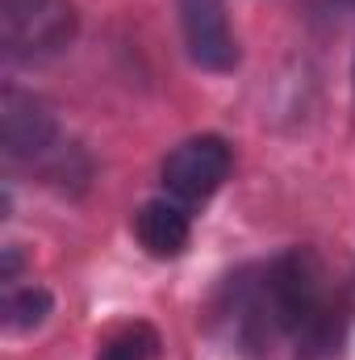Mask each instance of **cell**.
Listing matches in <instances>:
<instances>
[{"instance_id": "cell-6", "label": "cell", "mask_w": 355, "mask_h": 360, "mask_svg": "<svg viewBox=\"0 0 355 360\" xmlns=\"http://www.w3.org/2000/svg\"><path fill=\"white\" fill-rule=\"evenodd\" d=\"M184 51L201 72H234L239 68V38L226 13V0H176Z\"/></svg>"}, {"instance_id": "cell-8", "label": "cell", "mask_w": 355, "mask_h": 360, "mask_svg": "<svg viewBox=\"0 0 355 360\" xmlns=\"http://www.w3.org/2000/svg\"><path fill=\"white\" fill-rule=\"evenodd\" d=\"M159 348H163V340L151 323H126L100 340L96 360H155Z\"/></svg>"}, {"instance_id": "cell-4", "label": "cell", "mask_w": 355, "mask_h": 360, "mask_svg": "<svg viewBox=\"0 0 355 360\" xmlns=\"http://www.w3.org/2000/svg\"><path fill=\"white\" fill-rule=\"evenodd\" d=\"M234 168V151L222 134H192L163 160V193L176 197L180 205H205Z\"/></svg>"}, {"instance_id": "cell-3", "label": "cell", "mask_w": 355, "mask_h": 360, "mask_svg": "<svg viewBox=\"0 0 355 360\" xmlns=\"http://www.w3.org/2000/svg\"><path fill=\"white\" fill-rule=\"evenodd\" d=\"M213 323L226 335V344H234L247 356H264V352H272V344H280L272 302H267L264 264L239 269L234 276H226V285L213 302Z\"/></svg>"}, {"instance_id": "cell-1", "label": "cell", "mask_w": 355, "mask_h": 360, "mask_svg": "<svg viewBox=\"0 0 355 360\" xmlns=\"http://www.w3.org/2000/svg\"><path fill=\"white\" fill-rule=\"evenodd\" d=\"M276 335L297 360H330L351 331V302L335 272L309 248H288L264 264Z\"/></svg>"}, {"instance_id": "cell-10", "label": "cell", "mask_w": 355, "mask_h": 360, "mask_svg": "<svg viewBox=\"0 0 355 360\" xmlns=\"http://www.w3.org/2000/svg\"><path fill=\"white\" fill-rule=\"evenodd\" d=\"M347 4H355V0H347Z\"/></svg>"}, {"instance_id": "cell-2", "label": "cell", "mask_w": 355, "mask_h": 360, "mask_svg": "<svg viewBox=\"0 0 355 360\" xmlns=\"http://www.w3.org/2000/svg\"><path fill=\"white\" fill-rule=\"evenodd\" d=\"M72 0H0V51L17 68H38L59 59L76 42Z\"/></svg>"}, {"instance_id": "cell-5", "label": "cell", "mask_w": 355, "mask_h": 360, "mask_svg": "<svg viewBox=\"0 0 355 360\" xmlns=\"http://www.w3.org/2000/svg\"><path fill=\"white\" fill-rule=\"evenodd\" d=\"M0 147L8 164H42L63 160L59 151V122L34 92L8 89L0 92Z\"/></svg>"}, {"instance_id": "cell-7", "label": "cell", "mask_w": 355, "mask_h": 360, "mask_svg": "<svg viewBox=\"0 0 355 360\" xmlns=\"http://www.w3.org/2000/svg\"><path fill=\"white\" fill-rule=\"evenodd\" d=\"M134 235L142 243L147 256L155 260H176L192 243V214L188 205H180L176 197H151L138 214H134Z\"/></svg>"}, {"instance_id": "cell-9", "label": "cell", "mask_w": 355, "mask_h": 360, "mask_svg": "<svg viewBox=\"0 0 355 360\" xmlns=\"http://www.w3.org/2000/svg\"><path fill=\"white\" fill-rule=\"evenodd\" d=\"M51 314V293L42 285H8L4 293V327L8 331H34Z\"/></svg>"}]
</instances>
